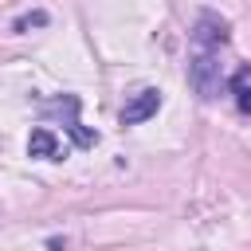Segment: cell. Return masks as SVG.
Segmentation results:
<instances>
[{
    "label": "cell",
    "instance_id": "cell-3",
    "mask_svg": "<svg viewBox=\"0 0 251 251\" xmlns=\"http://www.w3.org/2000/svg\"><path fill=\"white\" fill-rule=\"evenodd\" d=\"M192 43L204 47V51L224 47V43H227V24L216 20V16H200V20H196V31H192Z\"/></svg>",
    "mask_w": 251,
    "mask_h": 251
},
{
    "label": "cell",
    "instance_id": "cell-4",
    "mask_svg": "<svg viewBox=\"0 0 251 251\" xmlns=\"http://www.w3.org/2000/svg\"><path fill=\"white\" fill-rule=\"evenodd\" d=\"M27 153H31V157H39V161H59L67 149L59 145V137H55L51 129H43V126H39V129H31V137H27Z\"/></svg>",
    "mask_w": 251,
    "mask_h": 251
},
{
    "label": "cell",
    "instance_id": "cell-6",
    "mask_svg": "<svg viewBox=\"0 0 251 251\" xmlns=\"http://www.w3.org/2000/svg\"><path fill=\"white\" fill-rule=\"evenodd\" d=\"M27 24H47V16H43V12H35V16H24V20H16V31H24Z\"/></svg>",
    "mask_w": 251,
    "mask_h": 251
},
{
    "label": "cell",
    "instance_id": "cell-1",
    "mask_svg": "<svg viewBox=\"0 0 251 251\" xmlns=\"http://www.w3.org/2000/svg\"><path fill=\"white\" fill-rule=\"evenodd\" d=\"M188 78H192V86H196L204 98H216L220 86H224V78H220V63H216V51H200V55L192 59V67H188Z\"/></svg>",
    "mask_w": 251,
    "mask_h": 251
},
{
    "label": "cell",
    "instance_id": "cell-2",
    "mask_svg": "<svg viewBox=\"0 0 251 251\" xmlns=\"http://www.w3.org/2000/svg\"><path fill=\"white\" fill-rule=\"evenodd\" d=\"M157 106H161V90H153V86L137 90V94H133V102H126V106H122V126H137V122L153 118V114H157Z\"/></svg>",
    "mask_w": 251,
    "mask_h": 251
},
{
    "label": "cell",
    "instance_id": "cell-5",
    "mask_svg": "<svg viewBox=\"0 0 251 251\" xmlns=\"http://www.w3.org/2000/svg\"><path fill=\"white\" fill-rule=\"evenodd\" d=\"M231 90H235V106L247 114V110H251V75H247V71H239V75L231 78Z\"/></svg>",
    "mask_w": 251,
    "mask_h": 251
}]
</instances>
